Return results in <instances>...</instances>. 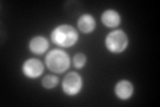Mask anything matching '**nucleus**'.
Wrapping results in <instances>:
<instances>
[{"label":"nucleus","mask_w":160,"mask_h":107,"mask_svg":"<svg viewBox=\"0 0 160 107\" xmlns=\"http://www.w3.org/2000/svg\"><path fill=\"white\" fill-rule=\"evenodd\" d=\"M79 40V32L69 24H60L51 32V42L62 48L73 47Z\"/></svg>","instance_id":"nucleus-1"},{"label":"nucleus","mask_w":160,"mask_h":107,"mask_svg":"<svg viewBox=\"0 0 160 107\" xmlns=\"http://www.w3.org/2000/svg\"><path fill=\"white\" fill-rule=\"evenodd\" d=\"M71 62L72 60L69 59L68 54L60 48L51 50L46 55V66L53 74H63L66 71H68Z\"/></svg>","instance_id":"nucleus-2"},{"label":"nucleus","mask_w":160,"mask_h":107,"mask_svg":"<svg viewBox=\"0 0 160 107\" xmlns=\"http://www.w3.org/2000/svg\"><path fill=\"white\" fill-rule=\"evenodd\" d=\"M104 44L111 54H123L128 47V36L122 29H115L106 36Z\"/></svg>","instance_id":"nucleus-3"},{"label":"nucleus","mask_w":160,"mask_h":107,"mask_svg":"<svg viewBox=\"0 0 160 107\" xmlns=\"http://www.w3.org/2000/svg\"><path fill=\"white\" fill-rule=\"evenodd\" d=\"M83 78L78 72H68L62 80V90L68 96H76L83 90Z\"/></svg>","instance_id":"nucleus-4"},{"label":"nucleus","mask_w":160,"mask_h":107,"mask_svg":"<svg viewBox=\"0 0 160 107\" xmlns=\"http://www.w3.org/2000/svg\"><path fill=\"white\" fill-rule=\"evenodd\" d=\"M22 71L26 78L38 79L44 72V64L36 58H29L27 60H24V63L22 66Z\"/></svg>","instance_id":"nucleus-5"},{"label":"nucleus","mask_w":160,"mask_h":107,"mask_svg":"<svg viewBox=\"0 0 160 107\" xmlns=\"http://www.w3.org/2000/svg\"><path fill=\"white\" fill-rule=\"evenodd\" d=\"M133 91H135L133 84L129 82V80H127V79L119 80V82L115 84V87H113V94L120 100L131 99L132 95H133Z\"/></svg>","instance_id":"nucleus-6"},{"label":"nucleus","mask_w":160,"mask_h":107,"mask_svg":"<svg viewBox=\"0 0 160 107\" xmlns=\"http://www.w3.org/2000/svg\"><path fill=\"white\" fill-rule=\"evenodd\" d=\"M48 47H49L48 39L46 36H42V35H36L28 42V50L35 55L46 54L48 51Z\"/></svg>","instance_id":"nucleus-7"},{"label":"nucleus","mask_w":160,"mask_h":107,"mask_svg":"<svg viewBox=\"0 0 160 107\" xmlns=\"http://www.w3.org/2000/svg\"><path fill=\"white\" fill-rule=\"evenodd\" d=\"M100 19H102V23L107 28H116L122 23V15L116 9H106V11H103Z\"/></svg>","instance_id":"nucleus-8"},{"label":"nucleus","mask_w":160,"mask_h":107,"mask_svg":"<svg viewBox=\"0 0 160 107\" xmlns=\"http://www.w3.org/2000/svg\"><path fill=\"white\" fill-rule=\"evenodd\" d=\"M78 29L84 35L92 34L96 28V22H95V18L89 13H83L82 16L78 19Z\"/></svg>","instance_id":"nucleus-9"},{"label":"nucleus","mask_w":160,"mask_h":107,"mask_svg":"<svg viewBox=\"0 0 160 107\" xmlns=\"http://www.w3.org/2000/svg\"><path fill=\"white\" fill-rule=\"evenodd\" d=\"M59 84V78L56 75H46L42 79V86L46 90H52Z\"/></svg>","instance_id":"nucleus-10"},{"label":"nucleus","mask_w":160,"mask_h":107,"mask_svg":"<svg viewBox=\"0 0 160 107\" xmlns=\"http://www.w3.org/2000/svg\"><path fill=\"white\" fill-rule=\"evenodd\" d=\"M86 63H87V56L83 52H78V54L73 55V58H72V66H73L75 68L82 70L84 66H86Z\"/></svg>","instance_id":"nucleus-11"}]
</instances>
